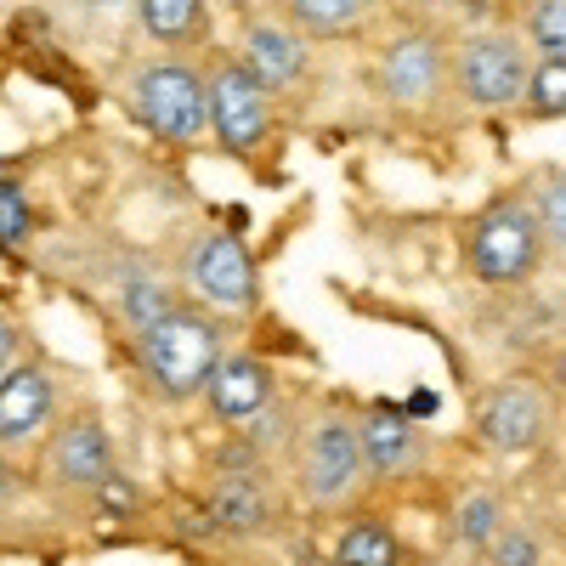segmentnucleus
<instances>
[{
    "mask_svg": "<svg viewBox=\"0 0 566 566\" xmlns=\"http://www.w3.org/2000/svg\"><path fill=\"white\" fill-rule=\"evenodd\" d=\"M227 357V335L221 323L205 317V312H187L176 306L170 317L148 323L136 335V363L148 374V386L165 397V402H187L210 386L216 363Z\"/></svg>",
    "mask_w": 566,
    "mask_h": 566,
    "instance_id": "nucleus-1",
    "label": "nucleus"
},
{
    "mask_svg": "<svg viewBox=\"0 0 566 566\" xmlns=\"http://www.w3.org/2000/svg\"><path fill=\"white\" fill-rule=\"evenodd\" d=\"M181 277L216 312H250L261 301V272L232 227H199L181 250Z\"/></svg>",
    "mask_w": 566,
    "mask_h": 566,
    "instance_id": "nucleus-2",
    "label": "nucleus"
},
{
    "mask_svg": "<svg viewBox=\"0 0 566 566\" xmlns=\"http://www.w3.org/2000/svg\"><path fill=\"white\" fill-rule=\"evenodd\" d=\"M301 499L312 510H340L368 476H363V453H357V419H346L340 408H323L306 424V442H301Z\"/></svg>",
    "mask_w": 566,
    "mask_h": 566,
    "instance_id": "nucleus-3",
    "label": "nucleus"
},
{
    "mask_svg": "<svg viewBox=\"0 0 566 566\" xmlns=\"http://www.w3.org/2000/svg\"><path fill=\"white\" fill-rule=\"evenodd\" d=\"M130 108L154 136L193 142L205 130V74L187 57H148L130 74Z\"/></svg>",
    "mask_w": 566,
    "mask_h": 566,
    "instance_id": "nucleus-4",
    "label": "nucleus"
},
{
    "mask_svg": "<svg viewBox=\"0 0 566 566\" xmlns=\"http://www.w3.org/2000/svg\"><path fill=\"white\" fill-rule=\"evenodd\" d=\"M205 125L221 136V148L232 159H250L266 148V136H272V97L250 80L244 63H216L205 74Z\"/></svg>",
    "mask_w": 566,
    "mask_h": 566,
    "instance_id": "nucleus-5",
    "label": "nucleus"
},
{
    "mask_svg": "<svg viewBox=\"0 0 566 566\" xmlns=\"http://www.w3.org/2000/svg\"><path fill=\"white\" fill-rule=\"evenodd\" d=\"M527 45L515 34H470L459 52L448 57V80L459 85V97L470 108H510L527 91Z\"/></svg>",
    "mask_w": 566,
    "mask_h": 566,
    "instance_id": "nucleus-6",
    "label": "nucleus"
},
{
    "mask_svg": "<svg viewBox=\"0 0 566 566\" xmlns=\"http://www.w3.org/2000/svg\"><path fill=\"white\" fill-rule=\"evenodd\" d=\"M538 266H544V244L522 199H499L470 227V272L482 283H527Z\"/></svg>",
    "mask_w": 566,
    "mask_h": 566,
    "instance_id": "nucleus-7",
    "label": "nucleus"
},
{
    "mask_svg": "<svg viewBox=\"0 0 566 566\" xmlns=\"http://www.w3.org/2000/svg\"><path fill=\"white\" fill-rule=\"evenodd\" d=\"M476 431H482V442L493 453L522 459V453L544 448V437H549V397L533 380H504V386H493L482 397Z\"/></svg>",
    "mask_w": 566,
    "mask_h": 566,
    "instance_id": "nucleus-8",
    "label": "nucleus"
},
{
    "mask_svg": "<svg viewBox=\"0 0 566 566\" xmlns=\"http://www.w3.org/2000/svg\"><path fill=\"white\" fill-rule=\"evenodd\" d=\"M108 470H114V442H108L97 413L63 419L52 431V442H45V453H40V476L63 493H91Z\"/></svg>",
    "mask_w": 566,
    "mask_h": 566,
    "instance_id": "nucleus-9",
    "label": "nucleus"
},
{
    "mask_svg": "<svg viewBox=\"0 0 566 566\" xmlns=\"http://www.w3.org/2000/svg\"><path fill=\"white\" fill-rule=\"evenodd\" d=\"M442 80H448V45L431 29L397 34L380 52V69H374V85L402 108H424L442 91Z\"/></svg>",
    "mask_w": 566,
    "mask_h": 566,
    "instance_id": "nucleus-10",
    "label": "nucleus"
},
{
    "mask_svg": "<svg viewBox=\"0 0 566 566\" xmlns=\"http://www.w3.org/2000/svg\"><path fill=\"white\" fill-rule=\"evenodd\" d=\"M357 453H363V476L368 482H397L424 459V431L402 413V402H368L357 419Z\"/></svg>",
    "mask_w": 566,
    "mask_h": 566,
    "instance_id": "nucleus-11",
    "label": "nucleus"
},
{
    "mask_svg": "<svg viewBox=\"0 0 566 566\" xmlns=\"http://www.w3.org/2000/svg\"><path fill=\"white\" fill-rule=\"evenodd\" d=\"M57 413V380L45 363H12L0 374V453L40 442Z\"/></svg>",
    "mask_w": 566,
    "mask_h": 566,
    "instance_id": "nucleus-12",
    "label": "nucleus"
},
{
    "mask_svg": "<svg viewBox=\"0 0 566 566\" xmlns=\"http://www.w3.org/2000/svg\"><path fill=\"white\" fill-rule=\"evenodd\" d=\"M205 397H210V413H216L221 424H250L266 402H277V374L266 368V357L232 352V357L216 363Z\"/></svg>",
    "mask_w": 566,
    "mask_h": 566,
    "instance_id": "nucleus-13",
    "label": "nucleus"
},
{
    "mask_svg": "<svg viewBox=\"0 0 566 566\" xmlns=\"http://www.w3.org/2000/svg\"><path fill=\"white\" fill-rule=\"evenodd\" d=\"M239 63L250 69V80L272 97V91H290V85L306 80L312 52H306V40H301L290 23H250V29H244V57H239Z\"/></svg>",
    "mask_w": 566,
    "mask_h": 566,
    "instance_id": "nucleus-14",
    "label": "nucleus"
},
{
    "mask_svg": "<svg viewBox=\"0 0 566 566\" xmlns=\"http://www.w3.org/2000/svg\"><path fill=\"white\" fill-rule=\"evenodd\" d=\"M199 510L221 538H261L272 527V493L261 476H216Z\"/></svg>",
    "mask_w": 566,
    "mask_h": 566,
    "instance_id": "nucleus-15",
    "label": "nucleus"
},
{
    "mask_svg": "<svg viewBox=\"0 0 566 566\" xmlns=\"http://www.w3.org/2000/svg\"><path fill=\"white\" fill-rule=\"evenodd\" d=\"M114 306H119V317L142 335L148 323H159V317L176 312V290H170L154 266H125V272L114 277Z\"/></svg>",
    "mask_w": 566,
    "mask_h": 566,
    "instance_id": "nucleus-16",
    "label": "nucleus"
},
{
    "mask_svg": "<svg viewBox=\"0 0 566 566\" xmlns=\"http://www.w3.org/2000/svg\"><path fill=\"white\" fill-rule=\"evenodd\" d=\"M328 566H402V544L380 515H357V522L340 527L335 549H328Z\"/></svg>",
    "mask_w": 566,
    "mask_h": 566,
    "instance_id": "nucleus-17",
    "label": "nucleus"
},
{
    "mask_svg": "<svg viewBox=\"0 0 566 566\" xmlns=\"http://www.w3.org/2000/svg\"><path fill=\"white\" fill-rule=\"evenodd\" d=\"M136 18H142V34L154 45H187L210 23L205 0H136Z\"/></svg>",
    "mask_w": 566,
    "mask_h": 566,
    "instance_id": "nucleus-18",
    "label": "nucleus"
},
{
    "mask_svg": "<svg viewBox=\"0 0 566 566\" xmlns=\"http://www.w3.org/2000/svg\"><path fill=\"white\" fill-rule=\"evenodd\" d=\"M277 7L295 23V34L306 40V34H352V29H363L374 0H277Z\"/></svg>",
    "mask_w": 566,
    "mask_h": 566,
    "instance_id": "nucleus-19",
    "label": "nucleus"
},
{
    "mask_svg": "<svg viewBox=\"0 0 566 566\" xmlns=\"http://www.w3.org/2000/svg\"><path fill=\"white\" fill-rule=\"evenodd\" d=\"M504 522H510V515H504V504H499L493 488H470V493H459V504H453V538H459V549H470V555H482Z\"/></svg>",
    "mask_w": 566,
    "mask_h": 566,
    "instance_id": "nucleus-20",
    "label": "nucleus"
},
{
    "mask_svg": "<svg viewBox=\"0 0 566 566\" xmlns=\"http://www.w3.org/2000/svg\"><path fill=\"white\" fill-rule=\"evenodd\" d=\"M527 205V216H533V227H538V244H544V255H555L560 244H566V176L549 165V170H538V187H533V199H522Z\"/></svg>",
    "mask_w": 566,
    "mask_h": 566,
    "instance_id": "nucleus-21",
    "label": "nucleus"
},
{
    "mask_svg": "<svg viewBox=\"0 0 566 566\" xmlns=\"http://www.w3.org/2000/svg\"><path fill=\"white\" fill-rule=\"evenodd\" d=\"M522 45H533L538 57H566V0H527Z\"/></svg>",
    "mask_w": 566,
    "mask_h": 566,
    "instance_id": "nucleus-22",
    "label": "nucleus"
},
{
    "mask_svg": "<svg viewBox=\"0 0 566 566\" xmlns=\"http://www.w3.org/2000/svg\"><path fill=\"white\" fill-rule=\"evenodd\" d=\"M527 108L533 119H560L566 114V57H538L527 69Z\"/></svg>",
    "mask_w": 566,
    "mask_h": 566,
    "instance_id": "nucleus-23",
    "label": "nucleus"
},
{
    "mask_svg": "<svg viewBox=\"0 0 566 566\" xmlns=\"http://www.w3.org/2000/svg\"><path fill=\"white\" fill-rule=\"evenodd\" d=\"M482 555H488V566H544L549 560L544 555V533L533 522H504Z\"/></svg>",
    "mask_w": 566,
    "mask_h": 566,
    "instance_id": "nucleus-24",
    "label": "nucleus"
},
{
    "mask_svg": "<svg viewBox=\"0 0 566 566\" xmlns=\"http://www.w3.org/2000/svg\"><path fill=\"white\" fill-rule=\"evenodd\" d=\"M29 227H34V216H29V193H23V181H18V176H0V255L23 250Z\"/></svg>",
    "mask_w": 566,
    "mask_h": 566,
    "instance_id": "nucleus-25",
    "label": "nucleus"
},
{
    "mask_svg": "<svg viewBox=\"0 0 566 566\" xmlns=\"http://www.w3.org/2000/svg\"><path fill=\"white\" fill-rule=\"evenodd\" d=\"M85 499H91V504H97V515H103V522H130V515L142 510V488H136V482L125 476V470H119V464H114V470H108V476H103L97 488H91Z\"/></svg>",
    "mask_w": 566,
    "mask_h": 566,
    "instance_id": "nucleus-26",
    "label": "nucleus"
},
{
    "mask_svg": "<svg viewBox=\"0 0 566 566\" xmlns=\"http://www.w3.org/2000/svg\"><path fill=\"white\" fill-rule=\"evenodd\" d=\"M239 437H250V442H255V448L272 459L283 442H295V413L283 408V402H266V408H261V413L244 424V431H239Z\"/></svg>",
    "mask_w": 566,
    "mask_h": 566,
    "instance_id": "nucleus-27",
    "label": "nucleus"
},
{
    "mask_svg": "<svg viewBox=\"0 0 566 566\" xmlns=\"http://www.w3.org/2000/svg\"><path fill=\"white\" fill-rule=\"evenodd\" d=\"M261 470H266V453L250 437H239V431L216 448V476H261Z\"/></svg>",
    "mask_w": 566,
    "mask_h": 566,
    "instance_id": "nucleus-28",
    "label": "nucleus"
},
{
    "mask_svg": "<svg viewBox=\"0 0 566 566\" xmlns=\"http://www.w3.org/2000/svg\"><path fill=\"white\" fill-rule=\"evenodd\" d=\"M402 413H408L413 424H419V419H437V413H442V397L419 386V391H408V402H402Z\"/></svg>",
    "mask_w": 566,
    "mask_h": 566,
    "instance_id": "nucleus-29",
    "label": "nucleus"
},
{
    "mask_svg": "<svg viewBox=\"0 0 566 566\" xmlns=\"http://www.w3.org/2000/svg\"><path fill=\"white\" fill-rule=\"evenodd\" d=\"M18 346H23L18 323H12V317H0V374H7V368L18 363Z\"/></svg>",
    "mask_w": 566,
    "mask_h": 566,
    "instance_id": "nucleus-30",
    "label": "nucleus"
},
{
    "mask_svg": "<svg viewBox=\"0 0 566 566\" xmlns=\"http://www.w3.org/2000/svg\"><path fill=\"white\" fill-rule=\"evenodd\" d=\"M12 493H18V470H12V459L0 453V510L12 504Z\"/></svg>",
    "mask_w": 566,
    "mask_h": 566,
    "instance_id": "nucleus-31",
    "label": "nucleus"
},
{
    "mask_svg": "<svg viewBox=\"0 0 566 566\" xmlns=\"http://www.w3.org/2000/svg\"><path fill=\"white\" fill-rule=\"evenodd\" d=\"M419 7H424V12H442V7H453V0H419Z\"/></svg>",
    "mask_w": 566,
    "mask_h": 566,
    "instance_id": "nucleus-32",
    "label": "nucleus"
},
{
    "mask_svg": "<svg viewBox=\"0 0 566 566\" xmlns=\"http://www.w3.org/2000/svg\"><path fill=\"white\" fill-rule=\"evenodd\" d=\"M91 7H97V12H114V7H125V0H91Z\"/></svg>",
    "mask_w": 566,
    "mask_h": 566,
    "instance_id": "nucleus-33",
    "label": "nucleus"
},
{
    "mask_svg": "<svg viewBox=\"0 0 566 566\" xmlns=\"http://www.w3.org/2000/svg\"><path fill=\"white\" fill-rule=\"evenodd\" d=\"M0 165H7V159H0Z\"/></svg>",
    "mask_w": 566,
    "mask_h": 566,
    "instance_id": "nucleus-34",
    "label": "nucleus"
}]
</instances>
